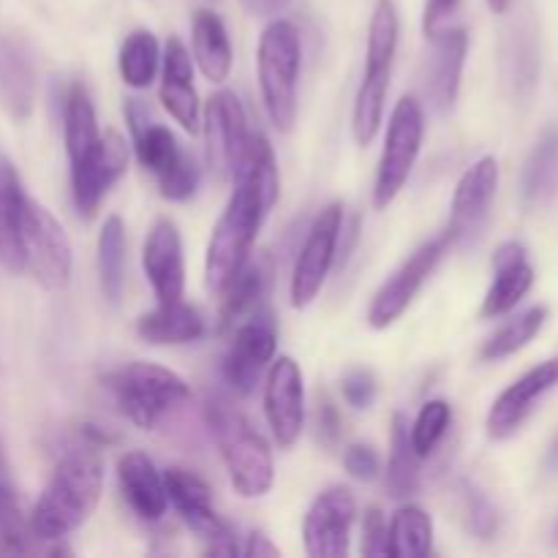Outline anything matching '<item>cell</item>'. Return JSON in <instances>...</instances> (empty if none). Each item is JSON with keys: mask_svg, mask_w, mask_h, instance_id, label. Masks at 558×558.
<instances>
[{"mask_svg": "<svg viewBox=\"0 0 558 558\" xmlns=\"http://www.w3.org/2000/svg\"><path fill=\"white\" fill-rule=\"evenodd\" d=\"M430 44H434V49H430L428 60V96L439 112H447L456 104L458 90H461L469 36L463 27H447L439 36L430 38Z\"/></svg>", "mask_w": 558, "mask_h": 558, "instance_id": "cell-23", "label": "cell"}, {"mask_svg": "<svg viewBox=\"0 0 558 558\" xmlns=\"http://www.w3.org/2000/svg\"><path fill=\"white\" fill-rule=\"evenodd\" d=\"M420 461L423 458L414 452L412 439H409V423L403 414L392 417V436H390V461H387V494L392 499L403 501L412 499L420 490Z\"/></svg>", "mask_w": 558, "mask_h": 558, "instance_id": "cell-32", "label": "cell"}, {"mask_svg": "<svg viewBox=\"0 0 558 558\" xmlns=\"http://www.w3.org/2000/svg\"><path fill=\"white\" fill-rule=\"evenodd\" d=\"M22 256L25 270L49 292H63L71 283L74 251L63 223L44 205L25 196L22 207Z\"/></svg>", "mask_w": 558, "mask_h": 558, "instance_id": "cell-7", "label": "cell"}, {"mask_svg": "<svg viewBox=\"0 0 558 558\" xmlns=\"http://www.w3.org/2000/svg\"><path fill=\"white\" fill-rule=\"evenodd\" d=\"M161 96L163 109L180 123V129L196 134L199 131V98L194 90V63H191L189 49L180 38H169L163 49V71H161Z\"/></svg>", "mask_w": 558, "mask_h": 558, "instance_id": "cell-20", "label": "cell"}, {"mask_svg": "<svg viewBox=\"0 0 558 558\" xmlns=\"http://www.w3.org/2000/svg\"><path fill=\"white\" fill-rule=\"evenodd\" d=\"M558 189V125L539 134L521 178V194L526 205H543Z\"/></svg>", "mask_w": 558, "mask_h": 558, "instance_id": "cell-31", "label": "cell"}, {"mask_svg": "<svg viewBox=\"0 0 558 558\" xmlns=\"http://www.w3.org/2000/svg\"><path fill=\"white\" fill-rule=\"evenodd\" d=\"M496 189H499V161L494 156H483L463 172L452 194L450 223H447V232L456 243L477 234L494 205Z\"/></svg>", "mask_w": 558, "mask_h": 558, "instance_id": "cell-17", "label": "cell"}, {"mask_svg": "<svg viewBox=\"0 0 558 558\" xmlns=\"http://www.w3.org/2000/svg\"><path fill=\"white\" fill-rule=\"evenodd\" d=\"M125 123H129L131 140H134L136 158L150 174L163 178L172 172L189 153L178 145L172 131L153 118V109L142 98H125Z\"/></svg>", "mask_w": 558, "mask_h": 558, "instance_id": "cell-19", "label": "cell"}, {"mask_svg": "<svg viewBox=\"0 0 558 558\" xmlns=\"http://www.w3.org/2000/svg\"><path fill=\"white\" fill-rule=\"evenodd\" d=\"M554 387H558V357L545 360L537 368H532L529 374H523L521 379L512 381L505 392L494 401L488 412V436L496 441L510 439L512 434H518L523 423H526L529 414L534 412L539 401L548 396Z\"/></svg>", "mask_w": 558, "mask_h": 558, "instance_id": "cell-16", "label": "cell"}, {"mask_svg": "<svg viewBox=\"0 0 558 558\" xmlns=\"http://www.w3.org/2000/svg\"><path fill=\"white\" fill-rule=\"evenodd\" d=\"M265 417L278 447L298 445L305 428V385L298 360L289 354L272 360L265 381Z\"/></svg>", "mask_w": 558, "mask_h": 558, "instance_id": "cell-14", "label": "cell"}, {"mask_svg": "<svg viewBox=\"0 0 558 558\" xmlns=\"http://www.w3.org/2000/svg\"><path fill=\"white\" fill-rule=\"evenodd\" d=\"M36 101V71L20 41L0 36V107L14 120H27Z\"/></svg>", "mask_w": 558, "mask_h": 558, "instance_id": "cell-26", "label": "cell"}, {"mask_svg": "<svg viewBox=\"0 0 558 558\" xmlns=\"http://www.w3.org/2000/svg\"><path fill=\"white\" fill-rule=\"evenodd\" d=\"M303 47L298 27L289 20H272L265 27L256 49V71H259L262 101H265L270 123L278 131H292L298 120V85Z\"/></svg>", "mask_w": 558, "mask_h": 558, "instance_id": "cell-4", "label": "cell"}, {"mask_svg": "<svg viewBox=\"0 0 558 558\" xmlns=\"http://www.w3.org/2000/svg\"><path fill=\"white\" fill-rule=\"evenodd\" d=\"M163 485H167V496L178 515L183 518L185 526L207 543V554L210 556H238V539H234L232 529L218 518L216 507H213L210 488L202 477H196L189 469L172 466L163 474Z\"/></svg>", "mask_w": 558, "mask_h": 558, "instance_id": "cell-10", "label": "cell"}, {"mask_svg": "<svg viewBox=\"0 0 558 558\" xmlns=\"http://www.w3.org/2000/svg\"><path fill=\"white\" fill-rule=\"evenodd\" d=\"M142 267L150 281L153 294L158 303H174L183 298L185 289V262L183 240L178 227L169 218H158L147 232L145 248H142Z\"/></svg>", "mask_w": 558, "mask_h": 558, "instance_id": "cell-18", "label": "cell"}, {"mask_svg": "<svg viewBox=\"0 0 558 558\" xmlns=\"http://www.w3.org/2000/svg\"><path fill=\"white\" fill-rule=\"evenodd\" d=\"M343 227V205L330 202L311 223L305 243L300 248L298 262H294L292 281H289V298L292 308H308L316 294L325 287L338 254V238Z\"/></svg>", "mask_w": 558, "mask_h": 558, "instance_id": "cell-9", "label": "cell"}, {"mask_svg": "<svg viewBox=\"0 0 558 558\" xmlns=\"http://www.w3.org/2000/svg\"><path fill=\"white\" fill-rule=\"evenodd\" d=\"M234 191L227 210L218 218L205 256V283L213 294L229 287L240 267L248 262L267 213L278 202L276 153L262 131H251L243 158L234 169Z\"/></svg>", "mask_w": 558, "mask_h": 558, "instance_id": "cell-1", "label": "cell"}, {"mask_svg": "<svg viewBox=\"0 0 558 558\" xmlns=\"http://www.w3.org/2000/svg\"><path fill=\"white\" fill-rule=\"evenodd\" d=\"M199 180H202V172H199V167H196L194 156H185L183 161L172 169V172L163 174V178H158V191H161L163 199L185 202L196 194V189H199Z\"/></svg>", "mask_w": 558, "mask_h": 558, "instance_id": "cell-40", "label": "cell"}, {"mask_svg": "<svg viewBox=\"0 0 558 558\" xmlns=\"http://www.w3.org/2000/svg\"><path fill=\"white\" fill-rule=\"evenodd\" d=\"M202 414H205L210 434L216 436L232 488L243 499H262L265 494H270L272 483H276L270 445L251 425V420L234 407L232 398H227L223 392H207Z\"/></svg>", "mask_w": 558, "mask_h": 558, "instance_id": "cell-3", "label": "cell"}, {"mask_svg": "<svg viewBox=\"0 0 558 558\" xmlns=\"http://www.w3.org/2000/svg\"><path fill=\"white\" fill-rule=\"evenodd\" d=\"M363 556L381 558L390 556V532H387L385 512L379 507H368L363 518Z\"/></svg>", "mask_w": 558, "mask_h": 558, "instance_id": "cell-42", "label": "cell"}, {"mask_svg": "<svg viewBox=\"0 0 558 558\" xmlns=\"http://www.w3.org/2000/svg\"><path fill=\"white\" fill-rule=\"evenodd\" d=\"M316 428H319V439L327 447H332L341 436V417H338V409L332 407L330 398H322L319 412H316Z\"/></svg>", "mask_w": 558, "mask_h": 558, "instance_id": "cell-45", "label": "cell"}, {"mask_svg": "<svg viewBox=\"0 0 558 558\" xmlns=\"http://www.w3.org/2000/svg\"><path fill=\"white\" fill-rule=\"evenodd\" d=\"M357 501L347 485L322 490L303 521L305 554L314 558H347Z\"/></svg>", "mask_w": 558, "mask_h": 558, "instance_id": "cell-13", "label": "cell"}, {"mask_svg": "<svg viewBox=\"0 0 558 558\" xmlns=\"http://www.w3.org/2000/svg\"><path fill=\"white\" fill-rule=\"evenodd\" d=\"M461 9V0H425V9H423V31L425 36L436 38L441 31H447L452 16L458 14Z\"/></svg>", "mask_w": 558, "mask_h": 558, "instance_id": "cell-44", "label": "cell"}, {"mask_svg": "<svg viewBox=\"0 0 558 558\" xmlns=\"http://www.w3.org/2000/svg\"><path fill=\"white\" fill-rule=\"evenodd\" d=\"M545 319H548V311H545L543 305L529 308L526 314L515 316V319H510L507 325H501L499 330L483 343L480 357H483L485 363H496V360H505L510 357V354L521 352V349L529 347V343L534 341V336L543 330Z\"/></svg>", "mask_w": 558, "mask_h": 558, "instance_id": "cell-36", "label": "cell"}, {"mask_svg": "<svg viewBox=\"0 0 558 558\" xmlns=\"http://www.w3.org/2000/svg\"><path fill=\"white\" fill-rule=\"evenodd\" d=\"M450 423H452V407H450V403L441 401V398L425 403V407L420 409L414 425L409 428V439H412L414 452H417L420 458H428L430 452L439 447V441L445 439Z\"/></svg>", "mask_w": 558, "mask_h": 558, "instance_id": "cell-38", "label": "cell"}, {"mask_svg": "<svg viewBox=\"0 0 558 558\" xmlns=\"http://www.w3.org/2000/svg\"><path fill=\"white\" fill-rule=\"evenodd\" d=\"M341 396L349 407L357 409V412H365L376 401V376L363 368L349 371L341 379Z\"/></svg>", "mask_w": 558, "mask_h": 558, "instance_id": "cell-41", "label": "cell"}, {"mask_svg": "<svg viewBox=\"0 0 558 558\" xmlns=\"http://www.w3.org/2000/svg\"><path fill=\"white\" fill-rule=\"evenodd\" d=\"M494 270L496 278L490 283L488 294L483 300V308L480 316L483 319H496V316H505L526 298V292L534 283V267L529 265L526 245L510 240V243H501L494 254Z\"/></svg>", "mask_w": 558, "mask_h": 558, "instance_id": "cell-21", "label": "cell"}, {"mask_svg": "<svg viewBox=\"0 0 558 558\" xmlns=\"http://www.w3.org/2000/svg\"><path fill=\"white\" fill-rule=\"evenodd\" d=\"M425 136V112L423 104L414 96H403L392 109L390 125H387L385 150H381L379 169H376L374 185V207L387 210L401 194L403 185L412 178V169L417 163L420 147Z\"/></svg>", "mask_w": 558, "mask_h": 558, "instance_id": "cell-6", "label": "cell"}, {"mask_svg": "<svg viewBox=\"0 0 558 558\" xmlns=\"http://www.w3.org/2000/svg\"><path fill=\"white\" fill-rule=\"evenodd\" d=\"M240 554L243 556H251V558H259V556H278L281 550H278V545L270 543V537L262 532H251L248 537H245V548H240Z\"/></svg>", "mask_w": 558, "mask_h": 558, "instance_id": "cell-46", "label": "cell"}, {"mask_svg": "<svg viewBox=\"0 0 558 558\" xmlns=\"http://www.w3.org/2000/svg\"><path fill=\"white\" fill-rule=\"evenodd\" d=\"M461 499H463V512H466L469 532L480 539H494L501 526V515L499 510H496L494 501H490L477 485L469 483V480H463L461 483Z\"/></svg>", "mask_w": 558, "mask_h": 558, "instance_id": "cell-39", "label": "cell"}, {"mask_svg": "<svg viewBox=\"0 0 558 558\" xmlns=\"http://www.w3.org/2000/svg\"><path fill=\"white\" fill-rule=\"evenodd\" d=\"M510 3H512V0H488V5H490V11H494V14H505V11L510 9Z\"/></svg>", "mask_w": 558, "mask_h": 558, "instance_id": "cell-49", "label": "cell"}, {"mask_svg": "<svg viewBox=\"0 0 558 558\" xmlns=\"http://www.w3.org/2000/svg\"><path fill=\"white\" fill-rule=\"evenodd\" d=\"M0 474H5V463H3V452H0Z\"/></svg>", "mask_w": 558, "mask_h": 558, "instance_id": "cell-50", "label": "cell"}, {"mask_svg": "<svg viewBox=\"0 0 558 558\" xmlns=\"http://www.w3.org/2000/svg\"><path fill=\"white\" fill-rule=\"evenodd\" d=\"M129 169V145L120 134L107 131L82 161L71 163V194L80 216L93 218L107 191Z\"/></svg>", "mask_w": 558, "mask_h": 558, "instance_id": "cell-15", "label": "cell"}, {"mask_svg": "<svg viewBox=\"0 0 558 558\" xmlns=\"http://www.w3.org/2000/svg\"><path fill=\"white\" fill-rule=\"evenodd\" d=\"M450 245H456L452 234L441 232L439 238L428 240V243L420 245L414 254H409V259L387 278L379 287V292L374 294V303L368 308V325L374 330H387L390 325H396L403 316V311L412 305V300L417 298V292L423 289V283L428 281L430 272L436 270L445 254L450 251Z\"/></svg>", "mask_w": 558, "mask_h": 558, "instance_id": "cell-8", "label": "cell"}, {"mask_svg": "<svg viewBox=\"0 0 558 558\" xmlns=\"http://www.w3.org/2000/svg\"><path fill=\"white\" fill-rule=\"evenodd\" d=\"M191 33H194L191 41H194L196 65L202 69L205 80L216 82V85L227 82L229 71H232V44H229V33L221 16L213 14L210 9H199L194 14Z\"/></svg>", "mask_w": 558, "mask_h": 558, "instance_id": "cell-28", "label": "cell"}, {"mask_svg": "<svg viewBox=\"0 0 558 558\" xmlns=\"http://www.w3.org/2000/svg\"><path fill=\"white\" fill-rule=\"evenodd\" d=\"M245 109L232 90H218L205 109V158L218 183L234 178L245 145H248Z\"/></svg>", "mask_w": 558, "mask_h": 558, "instance_id": "cell-12", "label": "cell"}, {"mask_svg": "<svg viewBox=\"0 0 558 558\" xmlns=\"http://www.w3.org/2000/svg\"><path fill=\"white\" fill-rule=\"evenodd\" d=\"M278 352V325L270 311L262 305L234 327L232 347L223 357V379L240 396H251L267 365Z\"/></svg>", "mask_w": 558, "mask_h": 558, "instance_id": "cell-11", "label": "cell"}, {"mask_svg": "<svg viewBox=\"0 0 558 558\" xmlns=\"http://www.w3.org/2000/svg\"><path fill=\"white\" fill-rule=\"evenodd\" d=\"M104 381L120 412L142 430L156 428L191 396L183 376L153 363H129L112 371Z\"/></svg>", "mask_w": 558, "mask_h": 558, "instance_id": "cell-5", "label": "cell"}, {"mask_svg": "<svg viewBox=\"0 0 558 558\" xmlns=\"http://www.w3.org/2000/svg\"><path fill=\"white\" fill-rule=\"evenodd\" d=\"M387 532H390V558H425L430 554L434 521L423 507H398Z\"/></svg>", "mask_w": 558, "mask_h": 558, "instance_id": "cell-34", "label": "cell"}, {"mask_svg": "<svg viewBox=\"0 0 558 558\" xmlns=\"http://www.w3.org/2000/svg\"><path fill=\"white\" fill-rule=\"evenodd\" d=\"M207 332L205 316L199 308L174 300V303H158V308L147 311L136 322V336L153 347H183V343L202 341Z\"/></svg>", "mask_w": 558, "mask_h": 558, "instance_id": "cell-24", "label": "cell"}, {"mask_svg": "<svg viewBox=\"0 0 558 558\" xmlns=\"http://www.w3.org/2000/svg\"><path fill=\"white\" fill-rule=\"evenodd\" d=\"M118 483L120 494L129 501L134 515L145 523H158L167 515L169 496L163 485V474L158 472L156 463L140 450L125 452L118 461Z\"/></svg>", "mask_w": 558, "mask_h": 558, "instance_id": "cell-22", "label": "cell"}, {"mask_svg": "<svg viewBox=\"0 0 558 558\" xmlns=\"http://www.w3.org/2000/svg\"><path fill=\"white\" fill-rule=\"evenodd\" d=\"M98 278L104 298L118 305L125 287V223L120 216H109L98 232Z\"/></svg>", "mask_w": 558, "mask_h": 558, "instance_id": "cell-33", "label": "cell"}, {"mask_svg": "<svg viewBox=\"0 0 558 558\" xmlns=\"http://www.w3.org/2000/svg\"><path fill=\"white\" fill-rule=\"evenodd\" d=\"M272 281V259L267 254L256 256V259L245 262L238 270V276L229 281V287L223 289V303L221 314H218V327L223 332L234 330L240 322L248 314H254L256 308H262L265 303V294L270 289Z\"/></svg>", "mask_w": 558, "mask_h": 558, "instance_id": "cell-25", "label": "cell"}, {"mask_svg": "<svg viewBox=\"0 0 558 558\" xmlns=\"http://www.w3.org/2000/svg\"><path fill=\"white\" fill-rule=\"evenodd\" d=\"M543 469L545 474H558V436L554 439V445L548 447V456H545Z\"/></svg>", "mask_w": 558, "mask_h": 558, "instance_id": "cell-48", "label": "cell"}, {"mask_svg": "<svg viewBox=\"0 0 558 558\" xmlns=\"http://www.w3.org/2000/svg\"><path fill=\"white\" fill-rule=\"evenodd\" d=\"M22 207H25V191H22L20 172L11 163V158L0 153V262L11 272L25 270Z\"/></svg>", "mask_w": 558, "mask_h": 558, "instance_id": "cell-27", "label": "cell"}, {"mask_svg": "<svg viewBox=\"0 0 558 558\" xmlns=\"http://www.w3.org/2000/svg\"><path fill=\"white\" fill-rule=\"evenodd\" d=\"M31 523L22 515L14 485L0 474V554L22 556L31 550Z\"/></svg>", "mask_w": 558, "mask_h": 558, "instance_id": "cell-37", "label": "cell"}, {"mask_svg": "<svg viewBox=\"0 0 558 558\" xmlns=\"http://www.w3.org/2000/svg\"><path fill=\"white\" fill-rule=\"evenodd\" d=\"M158 60H161V52H158L156 36L150 31H134L120 47V76L134 90H145L156 80Z\"/></svg>", "mask_w": 558, "mask_h": 558, "instance_id": "cell-35", "label": "cell"}, {"mask_svg": "<svg viewBox=\"0 0 558 558\" xmlns=\"http://www.w3.org/2000/svg\"><path fill=\"white\" fill-rule=\"evenodd\" d=\"M292 0H243L245 9L251 11L254 16H272L278 11H283Z\"/></svg>", "mask_w": 558, "mask_h": 558, "instance_id": "cell-47", "label": "cell"}, {"mask_svg": "<svg viewBox=\"0 0 558 558\" xmlns=\"http://www.w3.org/2000/svg\"><path fill=\"white\" fill-rule=\"evenodd\" d=\"M398 49V11L392 0H376L368 25V47H365L363 82L390 85L392 60Z\"/></svg>", "mask_w": 558, "mask_h": 558, "instance_id": "cell-29", "label": "cell"}, {"mask_svg": "<svg viewBox=\"0 0 558 558\" xmlns=\"http://www.w3.org/2000/svg\"><path fill=\"white\" fill-rule=\"evenodd\" d=\"M343 469L349 472V477L360 480V483H371V480L379 477V452L371 445H349L343 452Z\"/></svg>", "mask_w": 558, "mask_h": 558, "instance_id": "cell-43", "label": "cell"}, {"mask_svg": "<svg viewBox=\"0 0 558 558\" xmlns=\"http://www.w3.org/2000/svg\"><path fill=\"white\" fill-rule=\"evenodd\" d=\"M104 490V461L90 447L65 452L31 515L33 537L58 543L96 512Z\"/></svg>", "mask_w": 558, "mask_h": 558, "instance_id": "cell-2", "label": "cell"}, {"mask_svg": "<svg viewBox=\"0 0 558 558\" xmlns=\"http://www.w3.org/2000/svg\"><path fill=\"white\" fill-rule=\"evenodd\" d=\"M98 140H101V134H98L96 107H93L90 93L82 82H74L63 101V142L69 161H82L98 145Z\"/></svg>", "mask_w": 558, "mask_h": 558, "instance_id": "cell-30", "label": "cell"}]
</instances>
